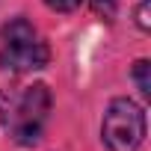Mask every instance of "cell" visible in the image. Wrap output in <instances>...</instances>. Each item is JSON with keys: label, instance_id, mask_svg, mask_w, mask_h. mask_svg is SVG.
Returning <instances> with one entry per match:
<instances>
[{"label": "cell", "instance_id": "7", "mask_svg": "<svg viewBox=\"0 0 151 151\" xmlns=\"http://www.w3.org/2000/svg\"><path fill=\"white\" fill-rule=\"evenodd\" d=\"M148 6H151V0H139V6H136V27L142 33L151 30V18H148Z\"/></svg>", "mask_w": 151, "mask_h": 151}, {"label": "cell", "instance_id": "2", "mask_svg": "<svg viewBox=\"0 0 151 151\" xmlns=\"http://www.w3.org/2000/svg\"><path fill=\"white\" fill-rule=\"evenodd\" d=\"M148 133V119L142 104L133 98H113L101 119V139L107 151H142Z\"/></svg>", "mask_w": 151, "mask_h": 151}, {"label": "cell", "instance_id": "4", "mask_svg": "<svg viewBox=\"0 0 151 151\" xmlns=\"http://www.w3.org/2000/svg\"><path fill=\"white\" fill-rule=\"evenodd\" d=\"M130 77H133L139 95L148 101V98H151V62H148V59H136L133 68H130Z\"/></svg>", "mask_w": 151, "mask_h": 151}, {"label": "cell", "instance_id": "5", "mask_svg": "<svg viewBox=\"0 0 151 151\" xmlns=\"http://www.w3.org/2000/svg\"><path fill=\"white\" fill-rule=\"evenodd\" d=\"M116 9H119V0H92V12H95L98 18L113 21V18H116Z\"/></svg>", "mask_w": 151, "mask_h": 151}, {"label": "cell", "instance_id": "1", "mask_svg": "<svg viewBox=\"0 0 151 151\" xmlns=\"http://www.w3.org/2000/svg\"><path fill=\"white\" fill-rule=\"evenodd\" d=\"M50 62V47L27 18H12L0 27V68L21 74Z\"/></svg>", "mask_w": 151, "mask_h": 151}, {"label": "cell", "instance_id": "3", "mask_svg": "<svg viewBox=\"0 0 151 151\" xmlns=\"http://www.w3.org/2000/svg\"><path fill=\"white\" fill-rule=\"evenodd\" d=\"M50 107H53V98H50V89L45 83H33L21 92V98L15 104H9V113H6V124H9V136L30 148L36 145L42 136H45V127H47V119H50Z\"/></svg>", "mask_w": 151, "mask_h": 151}, {"label": "cell", "instance_id": "8", "mask_svg": "<svg viewBox=\"0 0 151 151\" xmlns=\"http://www.w3.org/2000/svg\"><path fill=\"white\" fill-rule=\"evenodd\" d=\"M9 104H12V101L6 98V92H3V89H0V122H6V113H9Z\"/></svg>", "mask_w": 151, "mask_h": 151}, {"label": "cell", "instance_id": "6", "mask_svg": "<svg viewBox=\"0 0 151 151\" xmlns=\"http://www.w3.org/2000/svg\"><path fill=\"white\" fill-rule=\"evenodd\" d=\"M45 6L53 9V12H74V9H80L83 6V0H45Z\"/></svg>", "mask_w": 151, "mask_h": 151}]
</instances>
